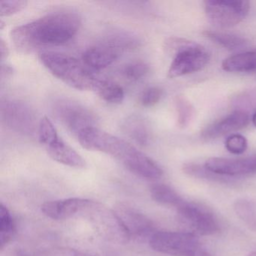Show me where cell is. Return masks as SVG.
Listing matches in <instances>:
<instances>
[{"label":"cell","instance_id":"cell-31","mask_svg":"<svg viewBox=\"0 0 256 256\" xmlns=\"http://www.w3.org/2000/svg\"><path fill=\"white\" fill-rule=\"evenodd\" d=\"M163 92L158 86H151L145 90L140 97V102L144 107H152L158 104Z\"/></svg>","mask_w":256,"mask_h":256},{"label":"cell","instance_id":"cell-37","mask_svg":"<svg viewBox=\"0 0 256 256\" xmlns=\"http://www.w3.org/2000/svg\"><path fill=\"white\" fill-rule=\"evenodd\" d=\"M247 256H256V252H253L250 253Z\"/></svg>","mask_w":256,"mask_h":256},{"label":"cell","instance_id":"cell-21","mask_svg":"<svg viewBox=\"0 0 256 256\" xmlns=\"http://www.w3.org/2000/svg\"><path fill=\"white\" fill-rule=\"evenodd\" d=\"M150 194L152 198L157 203L176 209L185 200L175 190L166 184L152 185L150 187Z\"/></svg>","mask_w":256,"mask_h":256},{"label":"cell","instance_id":"cell-33","mask_svg":"<svg viewBox=\"0 0 256 256\" xmlns=\"http://www.w3.org/2000/svg\"><path fill=\"white\" fill-rule=\"evenodd\" d=\"M194 256H212L205 248L203 247L200 248L197 252L194 254Z\"/></svg>","mask_w":256,"mask_h":256},{"label":"cell","instance_id":"cell-25","mask_svg":"<svg viewBox=\"0 0 256 256\" xmlns=\"http://www.w3.org/2000/svg\"><path fill=\"white\" fill-rule=\"evenodd\" d=\"M16 232V224L11 212L5 205L0 206V245L4 248L12 239Z\"/></svg>","mask_w":256,"mask_h":256},{"label":"cell","instance_id":"cell-22","mask_svg":"<svg viewBox=\"0 0 256 256\" xmlns=\"http://www.w3.org/2000/svg\"><path fill=\"white\" fill-rule=\"evenodd\" d=\"M94 91L109 104H120L124 98V89L118 84L108 80H97Z\"/></svg>","mask_w":256,"mask_h":256},{"label":"cell","instance_id":"cell-32","mask_svg":"<svg viewBox=\"0 0 256 256\" xmlns=\"http://www.w3.org/2000/svg\"><path fill=\"white\" fill-rule=\"evenodd\" d=\"M0 52H1V59H2V60H4L6 58H7L8 54H10L6 43H5L4 40H1V42H0Z\"/></svg>","mask_w":256,"mask_h":256},{"label":"cell","instance_id":"cell-16","mask_svg":"<svg viewBox=\"0 0 256 256\" xmlns=\"http://www.w3.org/2000/svg\"><path fill=\"white\" fill-rule=\"evenodd\" d=\"M122 54L112 48L100 43L84 52V64L89 68L101 70L115 62Z\"/></svg>","mask_w":256,"mask_h":256},{"label":"cell","instance_id":"cell-29","mask_svg":"<svg viewBox=\"0 0 256 256\" xmlns=\"http://www.w3.org/2000/svg\"><path fill=\"white\" fill-rule=\"evenodd\" d=\"M247 146L248 143L246 138L241 134H232L226 140L227 150L236 155L244 154L246 150Z\"/></svg>","mask_w":256,"mask_h":256},{"label":"cell","instance_id":"cell-27","mask_svg":"<svg viewBox=\"0 0 256 256\" xmlns=\"http://www.w3.org/2000/svg\"><path fill=\"white\" fill-rule=\"evenodd\" d=\"M149 66L142 61H134L122 68V74L126 80L136 82L144 78L149 72Z\"/></svg>","mask_w":256,"mask_h":256},{"label":"cell","instance_id":"cell-10","mask_svg":"<svg viewBox=\"0 0 256 256\" xmlns=\"http://www.w3.org/2000/svg\"><path fill=\"white\" fill-rule=\"evenodd\" d=\"M1 119L6 127L20 134L30 136L35 131V114L23 102L14 100L2 101Z\"/></svg>","mask_w":256,"mask_h":256},{"label":"cell","instance_id":"cell-36","mask_svg":"<svg viewBox=\"0 0 256 256\" xmlns=\"http://www.w3.org/2000/svg\"><path fill=\"white\" fill-rule=\"evenodd\" d=\"M252 122L254 124V126L256 127V112L253 114L252 116Z\"/></svg>","mask_w":256,"mask_h":256},{"label":"cell","instance_id":"cell-15","mask_svg":"<svg viewBox=\"0 0 256 256\" xmlns=\"http://www.w3.org/2000/svg\"><path fill=\"white\" fill-rule=\"evenodd\" d=\"M250 118L246 112L236 110L223 119L208 126L202 131V136L206 140L217 138L245 128Z\"/></svg>","mask_w":256,"mask_h":256},{"label":"cell","instance_id":"cell-18","mask_svg":"<svg viewBox=\"0 0 256 256\" xmlns=\"http://www.w3.org/2000/svg\"><path fill=\"white\" fill-rule=\"evenodd\" d=\"M101 43L122 54L140 47L142 40L133 32L119 30L108 34Z\"/></svg>","mask_w":256,"mask_h":256},{"label":"cell","instance_id":"cell-20","mask_svg":"<svg viewBox=\"0 0 256 256\" xmlns=\"http://www.w3.org/2000/svg\"><path fill=\"white\" fill-rule=\"evenodd\" d=\"M222 67L230 72H256V49L229 56L223 61Z\"/></svg>","mask_w":256,"mask_h":256},{"label":"cell","instance_id":"cell-19","mask_svg":"<svg viewBox=\"0 0 256 256\" xmlns=\"http://www.w3.org/2000/svg\"><path fill=\"white\" fill-rule=\"evenodd\" d=\"M122 130L130 138L138 144L146 146L150 140V132L144 118L138 115H132L124 120Z\"/></svg>","mask_w":256,"mask_h":256},{"label":"cell","instance_id":"cell-14","mask_svg":"<svg viewBox=\"0 0 256 256\" xmlns=\"http://www.w3.org/2000/svg\"><path fill=\"white\" fill-rule=\"evenodd\" d=\"M89 200L80 198H70L50 200L42 205L43 214L54 220H64L80 216Z\"/></svg>","mask_w":256,"mask_h":256},{"label":"cell","instance_id":"cell-26","mask_svg":"<svg viewBox=\"0 0 256 256\" xmlns=\"http://www.w3.org/2000/svg\"><path fill=\"white\" fill-rule=\"evenodd\" d=\"M38 140L46 148L60 138L58 131L48 118L44 116L40 121L38 128Z\"/></svg>","mask_w":256,"mask_h":256},{"label":"cell","instance_id":"cell-3","mask_svg":"<svg viewBox=\"0 0 256 256\" xmlns=\"http://www.w3.org/2000/svg\"><path fill=\"white\" fill-rule=\"evenodd\" d=\"M166 48L174 54L168 71L169 78L197 72L204 68L210 60L209 53L203 46L184 38H170Z\"/></svg>","mask_w":256,"mask_h":256},{"label":"cell","instance_id":"cell-11","mask_svg":"<svg viewBox=\"0 0 256 256\" xmlns=\"http://www.w3.org/2000/svg\"><path fill=\"white\" fill-rule=\"evenodd\" d=\"M114 211L128 232L130 238L150 240L155 233L154 222L144 214L130 205L119 204Z\"/></svg>","mask_w":256,"mask_h":256},{"label":"cell","instance_id":"cell-8","mask_svg":"<svg viewBox=\"0 0 256 256\" xmlns=\"http://www.w3.org/2000/svg\"><path fill=\"white\" fill-rule=\"evenodd\" d=\"M52 109L61 124L77 137L84 130L95 127L94 114L76 102L60 98L54 102Z\"/></svg>","mask_w":256,"mask_h":256},{"label":"cell","instance_id":"cell-35","mask_svg":"<svg viewBox=\"0 0 256 256\" xmlns=\"http://www.w3.org/2000/svg\"><path fill=\"white\" fill-rule=\"evenodd\" d=\"M74 256H95V254H86V253L80 252L76 251L74 252Z\"/></svg>","mask_w":256,"mask_h":256},{"label":"cell","instance_id":"cell-30","mask_svg":"<svg viewBox=\"0 0 256 256\" xmlns=\"http://www.w3.org/2000/svg\"><path fill=\"white\" fill-rule=\"evenodd\" d=\"M26 1L20 0H1L0 1V16L10 17L20 12L26 6Z\"/></svg>","mask_w":256,"mask_h":256},{"label":"cell","instance_id":"cell-1","mask_svg":"<svg viewBox=\"0 0 256 256\" xmlns=\"http://www.w3.org/2000/svg\"><path fill=\"white\" fill-rule=\"evenodd\" d=\"M80 16L71 12H59L12 30L11 38L22 53H30L42 46H60L70 41L78 32Z\"/></svg>","mask_w":256,"mask_h":256},{"label":"cell","instance_id":"cell-4","mask_svg":"<svg viewBox=\"0 0 256 256\" xmlns=\"http://www.w3.org/2000/svg\"><path fill=\"white\" fill-rule=\"evenodd\" d=\"M80 216L86 218L98 235L108 242L125 244L130 236L114 210L100 202L89 200Z\"/></svg>","mask_w":256,"mask_h":256},{"label":"cell","instance_id":"cell-5","mask_svg":"<svg viewBox=\"0 0 256 256\" xmlns=\"http://www.w3.org/2000/svg\"><path fill=\"white\" fill-rule=\"evenodd\" d=\"M149 242L152 250L172 256H194L202 247L191 232H156Z\"/></svg>","mask_w":256,"mask_h":256},{"label":"cell","instance_id":"cell-23","mask_svg":"<svg viewBox=\"0 0 256 256\" xmlns=\"http://www.w3.org/2000/svg\"><path fill=\"white\" fill-rule=\"evenodd\" d=\"M203 34L212 42L229 50H241L248 44L246 38L234 34L210 30L204 31Z\"/></svg>","mask_w":256,"mask_h":256},{"label":"cell","instance_id":"cell-7","mask_svg":"<svg viewBox=\"0 0 256 256\" xmlns=\"http://www.w3.org/2000/svg\"><path fill=\"white\" fill-rule=\"evenodd\" d=\"M78 138L84 149L108 154L120 162L134 148L126 140L96 126L84 130Z\"/></svg>","mask_w":256,"mask_h":256},{"label":"cell","instance_id":"cell-6","mask_svg":"<svg viewBox=\"0 0 256 256\" xmlns=\"http://www.w3.org/2000/svg\"><path fill=\"white\" fill-rule=\"evenodd\" d=\"M204 8L212 24L221 28H232L248 16L250 2L246 0H206Z\"/></svg>","mask_w":256,"mask_h":256},{"label":"cell","instance_id":"cell-2","mask_svg":"<svg viewBox=\"0 0 256 256\" xmlns=\"http://www.w3.org/2000/svg\"><path fill=\"white\" fill-rule=\"evenodd\" d=\"M46 68L68 86L79 90H94L98 79L84 62L64 54L48 52L40 56Z\"/></svg>","mask_w":256,"mask_h":256},{"label":"cell","instance_id":"cell-24","mask_svg":"<svg viewBox=\"0 0 256 256\" xmlns=\"http://www.w3.org/2000/svg\"><path fill=\"white\" fill-rule=\"evenodd\" d=\"M234 210L236 216L250 228L256 232V200L238 199L234 204Z\"/></svg>","mask_w":256,"mask_h":256},{"label":"cell","instance_id":"cell-12","mask_svg":"<svg viewBox=\"0 0 256 256\" xmlns=\"http://www.w3.org/2000/svg\"><path fill=\"white\" fill-rule=\"evenodd\" d=\"M205 168L218 176H241L256 173V154L244 158H210Z\"/></svg>","mask_w":256,"mask_h":256},{"label":"cell","instance_id":"cell-17","mask_svg":"<svg viewBox=\"0 0 256 256\" xmlns=\"http://www.w3.org/2000/svg\"><path fill=\"white\" fill-rule=\"evenodd\" d=\"M46 149L52 160L64 166L76 168H83L86 166V162L82 156L65 143L61 138L46 146Z\"/></svg>","mask_w":256,"mask_h":256},{"label":"cell","instance_id":"cell-34","mask_svg":"<svg viewBox=\"0 0 256 256\" xmlns=\"http://www.w3.org/2000/svg\"><path fill=\"white\" fill-rule=\"evenodd\" d=\"M14 256H30L28 253H26V252L24 251V250H17L16 254H14Z\"/></svg>","mask_w":256,"mask_h":256},{"label":"cell","instance_id":"cell-28","mask_svg":"<svg viewBox=\"0 0 256 256\" xmlns=\"http://www.w3.org/2000/svg\"><path fill=\"white\" fill-rule=\"evenodd\" d=\"M178 124L181 128L187 126L194 114V109L191 103L184 97L178 96L176 100Z\"/></svg>","mask_w":256,"mask_h":256},{"label":"cell","instance_id":"cell-13","mask_svg":"<svg viewBox=\"0 0 256 256\" xmlns=\"http://www.w3.org/2000/svg\"><path fill=\"white\" fill-rule=\"evenodd\" d=\"M121 162L132 173L144 179L154 180L163 174V170L155 161L136 148L124 157Z\"/></svg>","mask_w":256,"mask_h":256},{"label":"cell","instance_id":"cell-9","mask_svg":"<svg viewBox=\"0 0 256 256\" xmlns=\"http://www.w3.org/2000/svg\"><path fill=\"white\" fill-rule=\"evenodd\" d=\"M176 210L180 221L194 234L210 236L220 232L216 217L209 210L198 204L184 200Z\"/></svg>","mask_w":256,"mask_h":256}]
</instances>
